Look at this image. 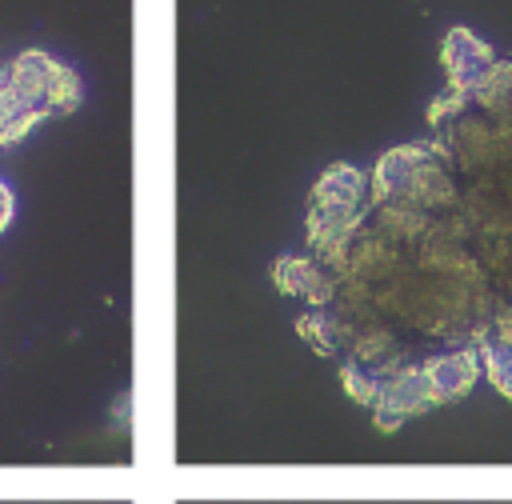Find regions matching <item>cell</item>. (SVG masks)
<instances>
[{"instance_id":"obj_1","label":"cell","mask_w":512,"mask_h":504,"mask_svg":"<svg viewBox=\"0 0 512 504\" xmlns=\"http://www.w3.org/2000/svg\"><path fill=\"white\" fill-rule=\"evenodd\" d=\"M432 404H440V400H436V392H432L428 372H424V368H400V372H392V376L380 380L376 420H380V428H396L404 416L424 412V408H432Z\"/></svg>"},{"instance_id":"obj_2","label":"cell","mask_w":512,"mask_h":504,"mask_svg":"<svg viewBox=\"0 0 512 504\" xmlns=\"http://www.w3.org/2000/svg\"><path fill=\"white\" fill-rule=\"evenodd\" d=\"M492 64H496V60H492V48H488L484 40H476V36L464 32V28H452V32H448V40H444V68H448V76H452V88L476 92Z\"/></svg>"},{"instance_id":"obj_3","label":"cell","mask_w":512,"mask_h":504,"mask_svg":"<svg viewBox=\"0 0 512 504\" xmlns=\"http://www.w3.org/2000/svg\"><path fill=\"white\" fill-rule=\"evenodd\" d=\"M424 372H428V380H432L436 400L444 404V400H452V396H460V392H468V388L476 384L480 364H476V352H452V356L428 360Z\"/></svg>"},{"instance_id":"obj_4","label":"cell","mask_w":512,"mask_h":504,"mask_svg":"<svg viewBox=\"0 0 512 504\" xmlns=\"http://www.w3.org/2000/svg\"><path fill=\"white\" fill-rule=\"evenodd\" d=\"M276 280H280V288L304 292V296L316 300V304H324V300L332 296V280H328L316 264H308V260H280V264H276Z\"/></svg>"},{"instance_id":"obj_5","label":"cell","mask_w":512,"mask_h":504,"mask_svg":"<svg viewBox=\"0 0 512 504\" xmlns=\"http://www.w3.org/2000/svg\"><path fill=\"white\" fill-rule=\"evenodd\" d=\"M364 192V176L348 164L328 168V176L316 184V204H332V208H356Z\"/></svg>"},{"instance_id":"obj_6","label":"cell","mask_w":512,"mask_h":504,"mask_svg":"<svg viewBox=\"0 0 512 504\" xmlns=\"http://www.w3.org/2000/svg\"><path fill=\"white\" fill-rule=\"evenodd\" d=\"M472 96H476V100H480L488 112H500V116H504V112L512 108V64L496 60Z\"/></svg>"},{"instance_id":"obj_7","label":"cell","mask_w":512,"mask_h":504,"mask_svg":"<svg viewBox=\"0 0 512 504\" xmlns=\"http://www.w3.org/2000/svg\"><path fill=\"white\" fill-rule=\"evenodd\" d=\"M484 364H488L492 384L512 400V340H504L500 332L492 340H484Z\"/></svg>"},{"instance_id":"obj_8","label":"cell","mask_w":512,"mask_h":504,"mask_svg":"<svg viewBox=\"0 0 512 504\" xmlns=\"http://www.w3.org/2000/svg\"><path fill=\"white\" fill-rule=\"evenodd\" d=\"M48 100L52 104H60V108H72L76 100H80V84H76V76L68 72V68H52V80H48Z\"/></svg>"},{"instance_id":"obj_9","label":"cell","mask_w":512,"mask_h":504,"mask_svg":"<svg viewBox=\"0 0 512 504\" xmlns=\"http://www.w3.org/2000/svg\"><path fill=\"white\" fill-rule=\"evenodd\" d=\"M344 388H348L356 400H364V404H376V400H380V380H376L372 372L356 368V364L344 368Z\"/></svg>"},{"instance_id":"obj_10","label":"cell","mask_w":512,"mask_h":504,"mask_svg":"<svg viewBox=\"0 0 512 504\" xmlns=\"http://www.w3.org/2000/svg\"><path fill=\"white\" fill-rule=\"evenodd\" d=\"M8 216H12V196H8V188L0 184V228L8 224Z\"/></svg>"}]
</instances>
